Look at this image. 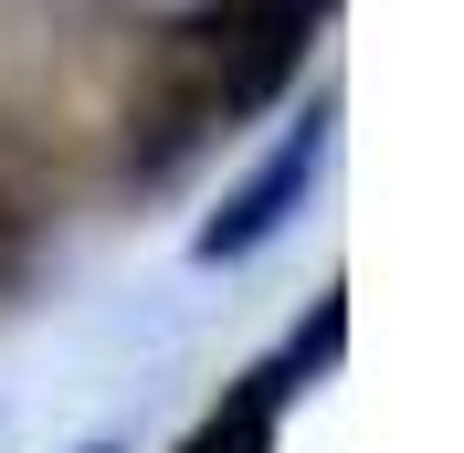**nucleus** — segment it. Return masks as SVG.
<instances>
[{
    "mask_svg": "<svg viewBox=\"0 0 464 453\" xmlns=\"http://www.w3.org/2000/svg\"><path fill=\"white\" fill-rule=\"evenodd\" d=\"M275 411H285V369H254L179 453H275Z\"/></svg>",
    "mask_w": 464,
    "mask_h": 453,
    "instance_id": "f03ea898",
    "label": "nucleus"
},
{
    "mask_svg": "<svg viewBox=\"0 0 464 453\" xmlns=\"http://www.w3.org/2000/svg\"><path fill=\"white\" fill-rule=\"evenodd\" d=\"M306 53V11H222V22H190L169 43V116L179 127H222L232 106L275 95Z\"/></svg>",
    "mask_w": 464,
    "mask_h": 453,
    "instance_id": "f257e3e1",
    "label": "nucleus"
}]
</instances>
